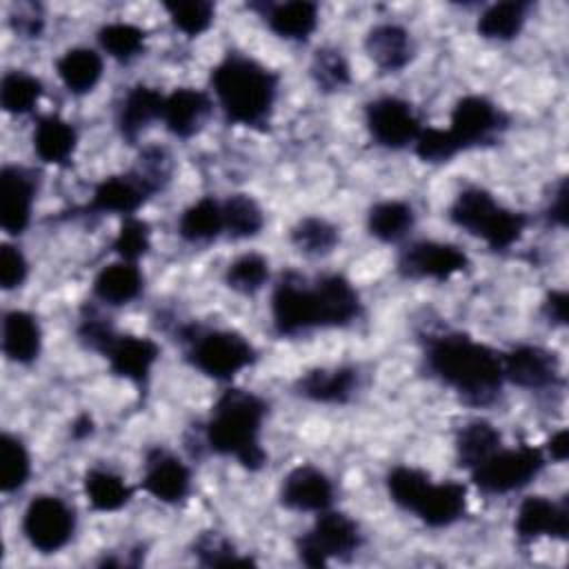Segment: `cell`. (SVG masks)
<instances>
[{"label": "cell", "mask_w": 569, "mask_h": 569, "mask_svg": "<svg viewBox=\"0 0 569 569\" xmlns=\"http://www.w3.org/2000/svg\"><path fill=\"white\" fill-rule=\"evenodd\" d=\"M425 367L467 405L487 407L498 400L505 376L502 356L460 331L425 336Z\"/></svg>", "instance_id": "6da1fadb"}, {"label": "cell", "mask_w": 569, "mask_h": 569, "mask_svg": "<svg viewBox=\"0 0 569 569\" xmlns=\"http://www.w3.org/2000/svg\"><path fill=\"white\" fill-rule=\"evenodd\" d=\"M209 82L227 122L267 129L280 84L276 71L249 56L229 51L211 69Z\"/></svg>", "instance_id": "7a4b0ae2"}, {"label": "cell", "mask_w": 569, "mask_h": 569, "mask_svg": "<svg viewBox=\"0 0 569 569\" xmlns=\"http://www.w3.org/2000/svg\"><path fill=\"white\" fill-rule=\"evenodd\" d=\"M267 411V402L253 391L236 387L222 391L204 425L207 447L218 456L236 458L249 471L262 469L267 453L260 445V431Z\"/></svg>", "instance_id": "3957f363"}, {"label": "cell", "mask_w": 569, "mask_h": 569, "mask_svg": "<svg viewBox=\"0 0 569 569\" xmlns=\"http://www.w3.org/2000/svg\"><path fill=\"white\" fill-rule=\"evenodd\" d=\"M387 491L400 509L416 513L433 529L458 522L467 511V487L462 482H431L425 471L407 465L387 473Z\"/></svg>", "instance_id": "277c9868"}, {"label": "cell", "mask_w": 569, "mask_h": 569, "mask_svg": "<svg viewBox=\"0 0 569 569\" xmlns=\"http://www.w3.org/2000/svg\"><path fill=\"white\" fill-rule=\"evenodd\" d=\"M78 338L80 342L98 351L102 358H107L109 369L131 380L138 387H144L149 380V373L160 356V347L156 340L144 336H131V333H118L113 325L98 316L93 309H82L80 322H78Z\"/></svg>", "instance_id": "5b68a950"}, {"label": "cell", "mask_w": 569, "mask_h": 569, "mask_svg": "<svg viewBox=\"0 0 569 569\" xmlns=\"http://www.w3.org/2000/svg\"><path fill=\"white\" fill-rule=\"evenodd\" d=\"M449 220L485 240L491 251H507L513 247L527 227V216L522 211H511L498 204L482 187H465L449 207Z\"/></svg>", "instance_id": "8992f818"}, {"label": "cell", "mask_w": 569, "mask_h": 569, "mask_svg": "<svg viewBox=\"0 0 569 569\" xmlns=\"http://www.w3.org/2000/svg\"><path fill=\"white\" fill-rule=\"evenodd\" d=\"M178 338L187 362L213 380H231L258 358L253 345L231 329H202L191 322L180 327Z\"/></svg>", "instance_id": "52a82bcc"}, {"label": "cell", "mask_w": 569, "mask_h": 569, "mask_svg": "<svg viewBox=\"0 0 569 569\" xmlns=\"http://www.w3.org/2000/svg\"><path fill=\"white\" fill-rule=\"evenodd\" d=\"M273 329L282 338H296L322 327V307L316 278L284 271L271 293Z\"/></svg>", "instance_id": "ba28073f"}, {"label": "cell", "mask_w": 569, "mask_h": 569, "mask_svg": "<svg viewBox=\"0 0 569 569\" xmlns=\"http://www.w3.org/2000/svg\"><path fill=\"white\" fill-rule=\"evenodd\" d=\"M362 545L360 527L342 511H320L309 531L296 538L298 560L311 569H322L331 558L347 560Z\"/></svg>", "instance_id": "9c48e42d"}, {"label": "cell", "mask_w": 569, "mask_h": 569, "mask_svg": "<svg viewBox=\"0 0 569 569\" xmlns=\"http://www.w3.org/2000/svg\"><path fill=\"white\" fill-rule=\"evenodd\" d=\"M547 458L540 449L522 445L518 449H498L471 469L473 485L487 496H502L527 487L545 469Z\"/></svg>", "instance_id": "30bf717a"}, {"label": "cell", "mask_w": 569, "mask_h": 569, "mask_svg": "<svg viewBox=\"0 0 569 569\" xmlns=\"http://www.w3.org/2000/svg\"><path fill=\"white\" fill-rule=\"evenodd\" d=\"M509 127V116L485 96H465L451 109V127L447 129L453 147L460 151L493 144Z\"/></svg>", "instance_id": "8fae6325"}, {"label": "cell", "mask_w": 569, "mask_h": 569, "mask_svg": "<svg viewBox=\"0 0 569 569\" xmlns=\"http://www.w3.org/2000/svg\"><path fill=\"white\" fill-rule=\"evenodd\" d=\"M73 509L58 496H36L22 516V533L40 553L60 551L73 536Z\"/></svg>", "instance_id": "7c38bea8"}, {"label": "cell", "mask_w": 569, "mask_h": 569, "mask_svg": "<svg viewBox=\"0 0 569 569\" xmlns=\"http://www.w3.org/2000/svg\"><path fill=\"white\" fill-rule=\"evenodd\" d=\"M365 122L369 136L387 149H405L420 136V118L413 107L396 96H382L365 107Z\"/></svg>", "instance_id": "4fadbf2b"}, {"label": "cell", "mask_w": 569, "mask_h": 569, "mask_svg": "<svg viewBox=\"0 0 569 569\" xmlns=\"http://www.w3.org/2000/svg\"><path fill=\"white\" fill-rule=\"evenodd\" d=\"M469 267L467 253L449 242L420 240L405 247L398 256V273L407 280L445 282Z\"/></svg>", "instance_id": "5bb4252c"}, {"label": "cell", "mask_w": 569, "mask_h": 569, "mask_svg": "<svg viewBox=\"0 0 569 569\" xmlns=\"http://www.w3.org/2000/svg\"><path fill=\"white\" fill-rule=\"evenodd\" d=\"M158 191L136 169H131L127 173L109 176L102 182H98L91 200L84 207L73 209L71 216L122 213L127 218L133 216Z\"/></svg>", "instance_id": "9a60e30c"}, {"label": "cell", "mask_w": 569, "mask_h": 569, "mask_svg": "<svg viewBox=\"0 0 569 569\" xmlns=\"http://www.w3.org/2000/svg\"><path fill=\"white\" fill-rule=\"evenodd\" d=\"M502 356V376L511 385L529 391L553 389L562 382L560 360L553 351L536 345H518Z\"/></svg>", "instance_id": "2e32d148"}, {"label": "cell", "mask_w": 569, "mask_h": 569, "mask_svg": "<svg viewBox=\"0 0 569 569\" xmlns=\"http://www.w3.org/2000/svg\"><path fill=\"white\" fill-rule=\"evenodd\" d=\"M520 542L529 545L542 536L567 540L569 538V502L567 498L549 500L545 496H527L513 522Z\"/></svg>", "instance_id": "e0dca14e"}, {"label": "cell", "mask_w": 569, "mask_h": 569, "mask_svg": "<svg viewBox=\"0 0 569 569\" xmlns=\"http://www.w3.org/2000/svg\"><path fill=\"white\" fill-rule=\"evenodd\" d=\"M38 191V178L31 169L7 164L0 169V227L20 236L31 220V207Z\"/></svg>", "instance_id": "ac0fdd59"}, {"label": "cell", "mask_w": 569, "mask_h": 569, "mask_svg": "<svg viewBox=\"0 0 569 569\" xmlns=\"http://www.w3.org/2000/svg\"><path fill=\"white\" fill-rule=\"evenodd\" d=\"M140 487L160 502L173 505L187 498L191 489L189 467L167 449H149Z\"/></svg>", "instance_id": "d6986e66"}, {"label": "cell", "mask_w": 569, "mask_h": 569, "mask_svg": "<svg viewBox=\"0 0 569 569\" xmlns=\"http://www.w3.org/2000/svg\"><path fill=\"white\" fill-rule=\"evenodd\" d=\"M280 505L293 511H325L333 502L331 480L311 465L291 469L280 485Z\"/></svg>", "instance_id": "ffe728a7"}, {"label": "cell", "mask_w": 569, "mask_h": 569, "mask_svg": "<svg viewBox=\"0 0 569 569\" xmlns=\"http://www.w3.org/2000/svg\"><path fill=\"white\" fill-rule=\"evenodd\" d=\"M358 369L349 365L340 367H316L305 371L296 385L293 391L300 398H307L311 402L322 405H345L353 398L358 389Z\"/></svg>", "instance_id": "44dd1931"}, {"label": "cell", "mask_w": 569, "mask_h": 569, "mask_svg": "<svg viewBox=\"0 0 569 569\" xmlns=\"http://www.w3.org/2000/svg\"><path fill=\"white\" fill-rule=\"evenodd\" d=\"M211 98L204 91L180 87L164 96L162 122L171 136L189 140L202 129V124L211 116Z\"/></svg>", "instance_id": "7402d4cb"}, {"label": "cell", "mask_w": 569, "mask_h": 569, "mask_svg": "<svg viewBox=\"0 0 569 569\" xmlns=\"http://www.w3.org/2000/svg\"><path fill=\"white\" fill-rule=\"evenodd\" d=\"M365 49L373 64L385 73L402 71L416 53L411 33L405 27L391 22L371 27L365 38Z\"/></svg>", "instance_id": "603a6c76"}, {"label": "cell", "mask_w": 569, "mask_h": 569, "mask_svg": "<svg viewBox=\"0 0 569 569\" xmlns=\"http://www.w3.org/2000/svg\"><path fill=\"white\" fill-rule=\"evenodd\" d=\"M162 107H164V96L153 87H147V84L131 87L124 93L118 107V118H116L122 140H127L129 144H136L140 133L153 120H162Z\"/></svg>", "instance_id": "cb8c5ba5"}, {"label": "cell", "mask_w": 569, "mask_h": 569, "mask_svg": "<svg viewBox=\"0 0 569 569\" xmlns=\"http://www.w3.org/2000/svg\"><path fill=\"white\" fill-rule=\"evenodd\" d=\"M251 9H260L267 27L284 40H307L318 27V4L309 0L251 4Z\"/></svg>", "instance_id": "d4e9b609"}, {"label": "cell", "mask_w": 569, "mask_h": 569, "mask_svg": "<svg viewBox=\"0 0 569 569\" xmlns=\"http://www.w3.org/2000/svg\"><path fill=\"white\" fill-rule=\"evenodd\" d=\"M78 133L71 122L62 120L56 113L38 118V124L33 129V151L36 156L47 164H69L73 151H76Z\"/></svg>", "instance_id": "484cf974"}, {"label": "cell", "mask_w": 569, "mask_h": 569, "mask_svg": "<svg viewBox=\"0 0 569 569\" xmlns=\"http://www.w3.org/2000/svg\"><path fill=\"white\" fill-rule=\"evenodd\" d=\"M42 345L38 320L29 311L13 309L2 320V351L11 362L31 365Z\"/></svg>", "instance_id": "4316f807"}, {"label": "cell", "mask_w": 569, "mask_h": 569, "mask_svg": "<svg viewBox=\"0 0 569 569\" xmlns=\"http://www.w3.org/2000/svg\"><path fill=\"white\" fill-rule=\"evenodd\" d=\"M142 284L144 280L136 262L120 260L98 271V276L93 278V296L104 305L120 307L136 300L142 291Z\"/></svg>", "instance_id": "83f0119b"}, {"label": "cell", "mask_w": 569, "mask_h": 569, "mask_svg": "<svg viewBox=\"0 0 569 569\" xmlns=\"http://www.w3.org/2000/svg\"><path fill=\"white\" fill-rule=\"evenodd\" d=\"M56 71L69 93H89L102 78V58L89 47H73L56 60Z\"/></svg>", "instance_id": "f1b7e54d"}, {"label": "cell", "mask_w": 569, "mask_h": 569, "mask_svg": "<svg viewBox=\"0 0 569 569\" xmlns=\"http://www.w3.org/2000/svg\"><path fill=\"white\" fill-rule=\"evenodd\" d=\"M502 445L500 431L489 420H471L456 436V460L462 469H473Z\"/></svg>", "instance_id": "f546056e"}, {"label": "cell", "mask_w": 569, "mask_h": 569, "mask_svg": "<svg viewBox=\"0 0 569 569\" xmlns=\"http://www.w3.org/2000/svg\"><path fill=\"white\" fill-rule=\"evenodd\" d=\"M529 9H531V2H525V0H505V2L489 4L480 13L476 29L487 40H500V42L513 40L522 31Z\"/></svg>", "instance_id": "4dcf8cb0"}, {"label": "cell", "mask_w": 569, "mask_h": 569, "mask_svg": "<svg viewBox=\"0 0 569 569\" xmlns=\"http://www.w3.org/2000/svg\"><path fill=\"white\" fill-rule=\"evenodd\" d=\"M413 222H416V213L411 204L402 200L376 202L367 213L369 233L387 244L405 240L413 229Z\"/></svg>", "instance_id": "1f68e13d"}, {"label": "cell", "mask_w": 569, "mask_h": 569, "mask_svg": "<svg viewBox=\"0 0 569 569\" xmlns=\"http://www.w3.org/2000/svg\"><path fill=\"white\" fill-rule=\"evenodd\" d=\"M222 231V202L211 196H204L187 207L178 220V233L187 242H209Z\"/></svg>", "instance_id": "d6a6232c"}, {"label": "cell", "mask_w": 569, "mask_h": 569, "mask_svg": "<svg viewBox=\"0 0 569 569\" xmlns=\"http://www.w3.org/2000/svg\"><path fill=\"white\" fill-rule=\"evenodd\" d=\"M84 496L96 511H118L133 498V489L109 469H89L84 473Z\"/></svg>", "instance_id": "836d02e7"}, {"label": "cell", "mask_w": 569, "mask_h": 569, "mask_svg": "<svg viewBox=\"0 0 569 569\" xmlns=\"http://www.w3.org/2000/svg\"><path fill=\"white\" fill-rule=\"evenodd\" d=\"M289 240L300 253L320 258V256H329L338 247L340 231L336 224H331L325 218L307 216L291 227Z\"/></svg>", "instance_id": "e575fe53"}, {"label": "cell", "mask_w": 569, "mask_h": 569, "mask_svg": "<svg viewBox=\"0 0 569 569\" xmlns=\"http://www.w3.org/2000/svg\"><path fill=\"white\" fill-rule=\"evenodd\" d=\"M222 222L229 238L247 240L262 231L264 213L251 196L233 193L222 202Z\"/></svg>", "instance_id": "d590c367"}, {"label": "cell", "mask_w": 569, "mask_h": 569, "mask_svg": "<svg viewBox=\"0 0 569 569\" xmlns=\"http://www.w3.org/2000/svg\"><path fill=\"white\" fill-rule=\"evenodd\" d=\"M42 96V82L24 71H9L0 82V104L11 116L29 113Z\"/></svg>", "instance_id": "8d00e7d4"}, {"label": "cell", "mask_w": 569, "mask_h": 569, "mask_svg": "<svg viewBox=\"0 0 569 569\" xmlns=\"http://www.w3.org/2000/svg\"><path fill=\"white\" fill-rule=\"evenodd\" d=\"M31 473V458L20 438L11 433L0 436V489L13 493L24 487Z\"/></svg>", "instance_id": "74e56055"}, {"label": "cell", "mask_w": 569, "mask_h": 569, "mask_svg": "<svg viewBox=\"0 0 569 569\" xmlns=\"http://www.w3.org/2000/svg\"><path fill=\"white\" fill-rule=\"evenodd\" d=\"M309 73H311V80L316 82L318 91H322V93L340 91L342 87H347L351 82L349 62L342 56V51L333 49V47H320L313 53Z\"/></svg>", "instance_id": "f35d334b"}, {"label": "cell", "mask_w": 569, "mask_h": 569, "mask_svg": "<svg viewBox=\"0 0 569 569\" xmlns=\"http://www.w3.org/2000/svg\"><path fill=\"white\" fill-rule=\"evenodd\" d=\"M267 280H269V262L264 256L253 251L238 256L233 262H229L224 271L227 287L242 296L258 293Z\"/></svg>", "instance_id": "ab89813d"}, {"label": "cell", "mask_w": 569, "mask_h": 569, "mask_svg": "<svg viewBox=\"0 0 569 569\" xmlns=\"http://www.w3.org/2000/svg\"><path fill=\"white\" fill-rule=\"evenodd\" d=\"M144 31L129 22H109L100 27V47L118 62H129L144 51Z\"/></svg>", "instance_id": "60d3db41"}, {"label": "cell", "mask_w": 569, "mask_h": 569, "mask_svg": "<svg viewBox=\"0 0 569 569\" xmlns=\"http://www.w3.org/2000/svg\"><path fill=\"white\" fill-rule=\"evenodd\" d=\"M162 7L169 13L173 27L189 38H198L200 33H204L216 16V7L207 0H176L164 2Z\"/></svg>", "instance_id": "b9f144b4"}, {"label": "cell", "mask_w": 569, "mask_h": 569, "mask_svg": "<svg viewBox=\"0 0 569 569\" xmlns=\"http://www.w3.org/2000/svg\"><path fill=\"white\" fill-rule=\"evenodd\" d=\"M193 558L204 567H233V565H253L251 558L240 556L236 547L218 531H202L191 545Z\"/></svg>", "instance_id": "7bdbcfd3"}, {"label": "cell", "mask_w": 569, "mask_h": 569, "mask_svg": "<svg viewBox=\"0 0 569 569\" xmlns=\"http://www.w3.org/2000/svg\"><path fill=\"white\" fill-rule=\"evenodd\" d=\"M151 247V231L149 224L136 216H127L120 224V231L113 240V251L127 260V262H136L140 260Z\"/></svg>", "instance_id": "ee69618b"}, {"label": "cell", "mask_w": 569, "mask_h": 569, "mask_svg": "<svg viewBox=\"0 0 569 569\" xmlns=\"http://www.w3.org/2000/svg\"><path fill=\"white\" fill-rule=\"evenodd\" d=\"M156 191H162L173 173L171 156L164 147H144L138 156V162L133 167Z\"/></svg>", "instance_id": "f6af8a7d"}, {"label": "cell", "mask_w": 569, "mask_h": 569, "mask_svg": "<svg viewBox=\"0 0 569 569\" xmlns=\"http://www.w3.org/2000/svg\"><path fill=\"white\" fill-rule=\"evenodd\" d=\"M413 149H416V156L429 164L449 162L451 158L458 156V149L453 147L447 129H436V127L422 129L413 142Z\"/></svg>", "instance_id": "bcb514c9"}, {"label": "cell", "mask_w": 569, "mask_h": 569, "mask_svg": "<svg viewBox=\"0 0 569 569\" xmlns=\"http://www.w3.org/2000/svg\"><path fill=\"white\" fill-rule=\"evenodd\" d=\"M27 273H29V264H27L24 253L13 244L2 242V247H0V287L4 291L20 287L27 280Z\"/></svg>", "instance_id": "7dc6e473"}, {"label": "cell", "mask_w": 569, "mask_h": 569, "mask_svg": "<svg viewBox=\"0 0 569 569\" xmlns=\"http://www.w3.org/2000/svg\"><path fill=\"white\" fill-rule=\"evenodd\" d=\"M42 13L33 7V4H22L18 7V13L11 16V27L16 29V33L24 36V38H38L42 31Z\"/></svg>", "instance_id": "c3c4849f"}, {"label": "cell", "mask_w": 569, "mask_h": 569, "mask_svg": "<svg viewBox=\"0 0 569 569\" xmlns=\"http://www.w3.org/2000/svg\"><path fill=\"white\" fill-rule=\"evenodd\" d=\"M567 213H569V182L567 178H560L551 196V202L547 207V218L551 224L567 227Z\"/></svg>", "instance_id": "681fc988"}, {"label": "cell", "mask_w": 569, "mask_h": 569, "mask_svg": "<svg viewBox=\"0 0 569 569\" xmlns=\"http://www.w3.org/2000/svg\"><path fill=\"white\" fill-rule=\"evenodd\" d=\"M567 307H569V296L562 289H553L547 293L542 302V313L553 327H565L567 325Z\"/></svg>", "instance_id": "f907efd6"}, {"label": "cell", "mask_w": 569, "mask_h": 569, "mask_svg": "<svg viewBox=\"0 0 569 569\" xmlns=\"http://www.w3.org/2000/svg\"><path fill=\"white\" fill-rule=\"evenodd\" d=\"M547 456L553 462H565L569 456V431L558 429L549 440H547Z\"/></svg>", "instance_id": "816d5d0a"}, {"label": "cell", "mask_w": 569, "mask_h": 569, "mask_svg": "<svg viewBox=\"0 0 569 569\" xmlns=\"http://www.w3.org/2000/svg\"><path fill=\"white\" fill-rule=\"evenodd\" d=\"M93 431V422H91V418L87 416V413H82V416H78L76 418V422H73V427H71V433H73V438H87L89 433Z\"/></svg>", "instance_id": "f5cc1de1"}]
</instances>
